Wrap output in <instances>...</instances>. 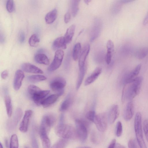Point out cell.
Masks as SVG:
<instances>
[{
    "instance_id": "cell-42",
    "label": "cell",
    "mask_w": 148,
    "mask_h": 148,
    "mask_svg": "<svg viewBox=\"0 0 148 148\" xmlns=\"http://www.w3.org/2000/svg\"><path fill=\"white\" fill-rule=\"evenodd\" d=\"M114 46L113 42L111 40H108L106 44L107 51L113 52L114 50Z\"/></svg>"
},
{
    "instance_id": "cell-44",
    "label": "cell",
    "mask_w": 148,
    "mask_h": 148,
    "mask_svg": "<svg viewBox=\"0 0 148 148\" xmlns=\"http://www.w3.org/2000/svg\"><path fill=\"white\" fill-rule=\"evenodd\" d=\"M128 145L129 148H137L135 142L132 138L129 140Z\"/></svg>"
},
{
    "instance_id": "cell-35",
    "label": "cell",
    "mask_w": 148,
    "mask_h": 148,
    "mask_svg": "<svg viewBox=\"0 0 148 148\" xmlns=\"http://www.w3.org/2000/svg\"><path fill=\"white\" fill-rule=\"evenodd\" d=\"M35 129L33 128L31 133L32 146L33 148H39L38 142L36 137Z\"/></svg>"
},
{
    "instance_id": "cell-16",
    "label": "cell",
    "mask_w": 148,
    "mask_h": 148,
    "mask_svg": "<svg viewBox=\"0 0 148 148\" xmlns=\"http://www.w3.org/2000/svg\"><path fill=\"white\" fill-rule=\"evenodd\" d=\"M119 114V107L117 105L112 106L108 114V122L112 124L114 123L118 118Z\"/></svg>"
},
{
    "instance_id": "cell-6",
    "label": "cell",
    "mask_w": 148,
    "mask_h": 148,
    "mask_svg": "<svg viewBox=\"0 0 148 148\" xmlns=\"http://www.w3.org/2000/svg\"><path fill=\"white\" fill-rule=\"evenodd\" d=\"M75 124L77 137L82 142H84L87 136V130L85 123L82 120L77 119L75 120Z\"/></svg>"
},
{
    "instance_id": "cell-23",
    "label": "cell",
    "mask_w": 148,
    "mask_h": 148,
    "mask_svg": "<svg viewBox=\"0 0 148 148\" xmlns=\"http://www.w3.org/2000/svg\"><path fill=\"white\" fill-rule=\"evenodd\" d=\"M72 101V97L71 95L68 94L61 103L60 108V111L63 112L67 110L71 105Z\"/></svg>"
},
{
    "instance_id": "cell-32",
    "label": "cell",
    "mask_w": 148,
    "mask_h": 148,
    "mask_svg": "<svg viewBox=\"0 0 148 148\" xmlns=\"http://www.w3.org/2000/svg\"><path fill=\"white\" fill-rule=\"evenodd\" d=\"M85 73V67L79 70L78 78L76 83V88L78 90L80 88L83 80Z\"/></svg>"
},
{
    "instance_id": "cell-5",
    "label": "cell",
    "mask_w": 148,
    "mask_h": 148,
    "mask_svg": "<svg viewBox=\"0 0 148 148\" xmlns=\"http://www.w3.org/2000/svg\"><path fill=\"white\" fill-rule=\"evenodd\" d=\"M108 122V114L102 112L96 115L94 123L99 131L104 132L107 128Z\"/></svg>"
},
{
    "instance_id": "cell-28",
    "label": "cell",
    "mask_w": 148,
    "mask_h": 148,
    "mask_svg": "<svg viewBox=\"0 0 148 148\" xmlns=\"http://www.w3.org/2000/svg\"><path fill=\"white\" fill-rule=\"evenodd\" d=\"M5 102L7 115L9 117H10L12 114V108L11 99L9 96H5Z\"/></svg>"
},
{
    "instance_id": "cell-17",
    "label": "cell",
    "mask_w": 148,
    "mask_h": 148,
    "mask_svg": "<svg viewBox=\"0 0 148 148\" xmlns=\"http://www.w3.org/2000/svg\"><path fill=\"white\" fill-rule=\"evenodd\" d=\"M134 104L132 101H129L127 104L124 112L123 117L124 120L128 121L133 117L134 113Z\"/></svg>"
},
{
    "instance_id": "cell-12",
    "label": "cell",
    "mask_w": 148,
    "mask_h": 148,
    "mask_svg": "<svg viewBox=\"0 0 148 148\" xmlns=\"http://www.w3.org/2000/svg\"><path fill=\"white\" fill-rule=\"evenodd\" d=\"M90 50V46L88 44L83 47L79 58L78 65L79 70L85 67V62Z\"/></svg>"
},
{
    "instance_id": "cell-34",
    "label": "cell",
    "mask_w": 148,
    "mask_h": 148,
    "mask_svg": "<svg viewBox=\"0 0 148 148\" xmlns=\"http://www.w3.org/2000/svg\"><path fill=\"white\" fill-rule=\"evenodd\" d=\"M40 42V39L35 34H32L30 37L29 40V45L32 47L36 46Z\"/></svg>"
},
{
    "instance_id": "cell-40",
    "label": "cell",
    "mask_w": 148,
    "mask_h": 148,
    "mask_svg": "<svg viewBox=\"0 0 148 148\" xmlns=\"http://www.w3.org/2000/svg\"><path fill=\"white\" fill-rule=\"evenodd\" d=\"M143 130L144 133L148 143V120L145 119L143 123Z\"/></svg>"
},
{
    "instance_id": "cell-24",
    "label": "cell",
    "mask_w": 148,
    "mask_h": 148,
    "mask_svg": "<svg viewBox=\"0 0 148 148\" xmlns=\"http://www.w3.org/2000/svg\"><path fill=\"white\" fill-rule=\"evenodd\" d=\"M34 60L37 63L45 65H48L49 64V59L45 54L42 53H38L35 55Z\"/></svg>"
},
{
    "instance_id": "cell-48",
    "label": "cell",
    "mask_w": 148,
    "mask_h": 148,
    "mask_svg": "<svg viewBox=\"0 0 148 148\" xmlns=\"http://www.w3.org/2000/svg\"><path fill=\"white\" fill-rule=\"evenodd\" d=\"M116 144V140L115 139H113L110 143L108 148H114Z\"/></svg>"
},
{
    "instance_id": "cell-49",
    "label": "cell",
    "mask_w": 148,
    "mask_h": 148,
    "mask_svg": "<svg viewBox=\"0 0 148 148\" xmlns=\"http://www.w3.org/2000/svg\"><path fill=\"white\" fill-rule=\"evenodd\" d=\"M114 148H125V147L123 145H121L119 143H116L114 147Z\"/></svg>"
},
{
    "instance_id": "cell-53",
    "label": "cell",
    "mask_w": 148,
    "mask_h": 148,
    "mask_svg": "<svg viewBox=\"0 0 148 148\" xmlns=\"http://www.w3.org/2000/svg\"><path fill=\"white\" fill-rule=\"evenodd\" d=\"M84 2H85V3L87 5H88L89 3L91 1V0H84Z\"/></svg>"
},
{
    "instance_id": "cell-38",
    "label": "cell",
    "mask_w": 148,
    "mask_h": 148,
    "mask_svg": "<svg viewBox=\"0 0 148 148\" xmlns=\"http://www.w3.org/2000/svg\"><path fill=\"white\" fill-rule=\"evenodd\" d=\"M123 128L121 122L119 121L116 124V134L117 137L120 136L122 134Z\"/></svg>"
},
{
    "instance_id": "cell-36",
    "label": "cell",
    "mask_w": 148,
    "mask_h": 148,
    "mask_svg": "<svg viewBox=\"0 0 148 148\" xmlns=\"http://www.w3.org/2000/svg\"><path fill=\"white\" fill-rule=\"evenodd\" d=\"M67 143L65 139H61L56 143L51 148H64Z\"/></svg>"
},
{
    "instance_id": "cell-11",
    "label": "cell",
    "mask_w": 148,
    "mask_h": 148,
    "mask_svg": "<svg viewBox=\"0 0 148 148\" xmlns=\"http://www.w3.org/2000/svg\"><path fill=\"white\" fill-rule=\"evenodd\" d=\"M141 67L140 64H138L133 70L125 76L123 79L124 85L131 84L134 81L137 77Z\"/></svg>"
},
{
    "instance_id": "cell-46",
    "label": "cell",
    "mask_w": 148,
    "mask_h": 148,
    "mask_svg": "<svg viewBox=\"0 0 148 148\" xmlns=\"http://www.w3.org/2000/svg\"><path fill=\"white\" fill-rule=\"evenodd\" d=\"M71 19V14L69 12H67L64 16V21L66 23L69 22Z\"/></svg>"
},
{
    "instance_id": "cell-8",
    "label": "cell",
    "mask_w": 148,
    "mask_h": 148,
    "mask_svg": "<svg viewBox=\"0 0 148 148\" xmlns=\"http://www.w3.org/2000/svg\"><path fill=\"white\" fill-rule=\"evenodd\" d=\"M64 55V52L62 50L60 49L56 51L53 60L48 68L49 71H54L60 67L62 64Z\"/></svg>"
},
{
    "instance_id": "cell-10",
    "label": "cell",
    "mask_w": 148,
    "mask_h": 148,
    "mask_svg": "<svg viewBox=\"0 0 148 148\" xmlns=\"http://www.w3.org/2000/svg\"><path fill=\"white\" fill-rule=\"evenodd\" d=\"M22 115V111L20 108L16 110L13 118L7 124V128L9 131L13 130L16 127Z\"/></svg>"
},
{
    "instance_id": "cell-4",
    "label": "cell",
    "mask_w": 148,
    "mask_h": 148,
    "mask_svg": "<svg viewBox=\"0 0 148 148\" xmlns=\"http://www.w3.org/2000/svg\"><path fill=\"white\" fill-rule=\"evenodd\" d=\"M66 82L65 80L63 77H58L53 79L50 82V88L56 94L60 96L62 95L64 92V88L65 86Z\"/></svg>"
},
{
    "instance_id": "cell-13",
    "label": "cell",
    "mask_w": 148,
    "mask_h": 148,
    "mask_svg": "<svg viewBox=\"0 0 148 148\" xmlns=\"http://www.w3.org/2000/svg\"><path fill=\"white\" fill-rule=\"evenodd\" d=\"M101 29V23L99 20H96L91 29L90 33V41L92 42L100 35Z\"/></svg>"
},
{
    "instance_id": "cell-51",
    "label": "cell",
    "mask_w": 148,
    "mask_h": 148,
    "mask_svg": "<svg viewBox=\"0 0 148 148\" xmlns=\"http://www.w3.org/2000/svg\"><path fill=\"white\" fill-rule=\"evenodd\" d=\"M4 36L3 35V34H1L0 35V41L1 42H2V43L4 42V40H5V38H4Z\"/></svg>"
},
{
    "instance_id": "cell-29",
    "label": "cell",
    "mask_w": 148,
    "mask_h": 148,
    "mask_svg": "<svg viewBox=\"0 0 148 148\" xmlns=\"http://www.w3.org/2000/svg\"><path fill=\"white\" fill-rule=\"evenodd\" d=\"M47 78L42 75H34L29 76L27 77V80L32 83H36L45 80Z\"/></svg>"
},
{
    "instance_id": "cell-18",
    "label": "cell",
    "mask_w": 148,
    "mask_h": 148,
    "mask_svg": "<svg viewBox=\"0 0 148 148\" xmlns=\"http://www.w3.org/2000/svg\"><path fill=\"white\" fill-rule=\"evenodd\" d=\"M22 69L24 71L29 73L42 74L43 72L40 69L31 64L26 63L21 66Z\"/></svg>"
},
{
    "instance_id": "cell-45",
    "label": "cell",
    "mask_w": 148,
    "mask_h": 148,
    "mask_svg": "<svg viewBox=\"0 0 148 148\" xmlns=\"http://www.w3.org/2000/svg\"><path fill=\"white\" fill-rule=\"evenodd\" d=\"M25 36L24 33L23 31H21L19 35V40L20 42L22 43L24 42L25 40Z\"/></svg>"
},
{
    "instance_id": "cell-15",
    "label": "cell",
    "mask_w": 148,
    "mask_h": 148,
    "mask_svg": "<svg viewBox=\"0 0 148 148\" xmlns=\"http://www.w3.org/2000/svg\"><path fill=\"white\" fill-rule=\"evenodd\" d=\"M24 77V74L22 71L18 70L16 71L13 82V87L15 90H18L20 88Z\"/></svg>"
},
{
    "instance_id": "cell-56",
    "label": "cell",
    "mask_w": 148,
    "mask_h": 148,
    "mask_svg": "<svg viewBox=\"0 0 148 148\" xmlns=\"http://www.w3.org/2000/svg\"><path fill=\"white\" fill-rule=\"evenodd\" d=\"M24 148H28L27 147L25 146V147Z\"/></svg>"
},
{
    "instance_id": "cell-41",
    "label": "cell",
    "mask_w": 148,
    "mask_h": 148,
    "mask_svg": "<svg viewBox=\"0 0 148 148\" xmlns=\"http://www.w3.org/2000/svg\"><path fill=\"white\" fill-rule=\"evenodd\" d=\"M130 46L129 45H125L122 48V52L124 54H129L131 52Z\"/></svg>"
},
{
    "instance_id": "cell-47",
    "label": "cell",
    "mask_w": 148,
    "mask_h": 148,
    "mask_svg": "<svg viewBox=\"0 0 148 148\" xmlns=\"http://www.w3.org/2000/svg\"><path fill=\"white\" fill-rule=\"evenodd\" d=\"M8 72L7 70H4L2 72L1 74L2 78L5 79L8 75Z\"/></svg>"
},
{
    "instance_id": "cell-31",
    "label": "cell",
    "mask_w": 148,
    "mask_h": 148,
    "mask_svg": "<svg viewBox=\"0 0 148 148\" xmlns=\"http://www.w3.org/2000/svg\"><path fill=\"white\" fill-rule=\"evenodd\" d=\"M80 1L73 0L71 1V9L72 15L75 16L77 14L79 9V4Z\"/></svg>"
},
{
    "instance_id": "cell-9",
    "label": "cell",
    "mask_w": 148,
    "mask_h": 148,
    "mask_svg": "<svg viewBox=\"0 0 148 148\" xmlns=\"http://www.w3.org/2000/svg\"><path fill=\"white\" fill-rule=\"evenodd\" d=\"M55 121L56 118L52 114H45L42 119L40 128L45 130L48 133Z\"/></svg>"
},
{
    "instance_id": "cell-50",
    "label": "cell",
    "mask_w": 148,
    "mask_h": 148,
    "mask_svg": "<svg viewBox=\"0 0 148 148\" xmlns=\"http://www.w3.org/2000/svg\"><path fill=\"white\" fill-rule=\"evenodd\" d=\"M134 1L131 0H121L120 1V2L122 3H129L132 1Z\"/></svg>"
},
{
    "instance_id": "cell-43",
    "label": "cell",
    "mask_w": 148,
    "mask_h": 148,
    "mask_svg": "<svg viewBox=\"0 0 148 148\" xmlns=\"http://www.w3.org/2000/svg\"><path fill=\"white\" fill-rule=\"evenodd\" d=\"M112 52L109 51H107L105 56V60L107 64H109L111 62L112 56Z\"/></svg>"
},
{
    "instance_id": "cell-3",
    "label": "cell",
    "mask_w": 148,
    "mask_h": 148,
    "mask_svg": "<svg viewBox=\"0 0 148 148\" xmlns=\"http://www.w3.org/2000/svg\"><path fill=\"white\" fill-rule=\"evenodd\" d=\"M143 78L142 76L137 77L126 89V98L132 100L138 95L140 90Z\"/></svg>"
},
{
    "instance_id": "cell-2",
    "label": "cell",
    "mask_w": 148,
    "mask_h": 148,
    "mask_svg": "<svg viewBox=\"0 0 148 148\" xmlns=\"http://www.w3.org/2000/svg\"><path fill=\"white\" fill-rule=\"evenodd\" d=\"M134 128L137 142L140 148H147L144 140L142 129V115L137 112L134 120Z\"/></svg>"
},
{
    "instance_id": "cell-25",
    "label": "cell",
    "mask_w": 148,
    "mask_h": 148,
    "mask_svg": "<svg viewBox=\"0 0 148 148\" xmlns=\"http://www.w3.org/2000/svg\"><path fill=\"white\" fill-rule=\"evenodd\" d=\"M58 12L56 9H53L47 13L45 18L46 23L48 24L52 23L56 18Z\"/></svg>"
},
{
    "instance_id": "cell-30",
    "label": "cell",
    "mask_w": 148,
    "mask_h": 148,
    "mask_svg": "<svg viewBox=\"0 0 148 148\" xmlns=\"http://www.w3.org/2000/svg\"><path fill=\"white\" fill-rule=\"evenodd\" d=\"M42 140L43 148H49L50 146V141L48 137V134L42 133L40 134Z\"/></svg>"
},
{
    "instance_id": "cell-55",
    "label": "cell",
    "mask_w": 148,
    "mask_h": 148,
    "mask_svg": "<svg viewBox=\"0 0 148 148\" xmlns=\"http://www.w3.org/2000/svg\"><path fill=\"white\" fill-rule=\"evenodd\" d=\"M0 148H3V146L1 143H0Z\"/></svg>"
},
{
    "instance_id": "cell-20",
    "label": "cell",
    "mask_w": 148,
    "mask_h": 148,
    "mask_svg": "<svg viewBox=\"0 0 148 148\" xmlns=\"http://www.w3.org/2000/svg\"><path fill=\"white\" fill-rule=\"evenodd\" d=\"M66 44L64 36H61L58 38L53 41L52 47L54 50L60 49V48L66 49Z\"/></svg>"
},
{
    "instance_id": "cell-22",
    "label": "cell",
    "mask_w": 148,
    "mask_h": 148,
    "mask_svg": "<svg viewBox=\"0 0 148 148\" xmlns=\"http://www.w3.org/2000/svg\"><path fill=\"white\" fill-rule=\"evenodd\" d=\"M75 26L73 24L70 26L67 29L64 36L66 44L70 43L74 34Z\"/></svg>"
},
{
    "instance_id": "cell-1",
    "label": "cell",
    "mask_w": 148,
    "mask_h": 148,
    "mask_svg": "<svg viewBox=\"0 0 148 148\" xmlns=\"http://www.w3.org/2000/svg\"><path fill=\"white\" fill-rule=\"evenodd\" d=\"M58 136L64 139H74L77 137L76 130L72 125L59 123L55 129Z\"/></svg>"
},
{
    "instance_id": "cell-21",
    "label": "cell",
    "mask_w": 148,
    "mask_h": 148,
    "mask_svg": "<svg viewBox=\"0 0 148 148\" xmlns=\"http://www.w3.org/2000/svg\"><path fill=\"white\" fill-rule=\"evenodd\" d=\"M59 97L57 94L52 95L46 98L42 103L41 105L44 108L48 107L55 103Z\"/></svg>"
},
{
    "instance_id": "cell-54",
    "label": "cell",
    "mask_w": 148,
    "mask_h": 148,
    "mask_svg": "<svg viewBox=\"0 0 148 148\" xmlns=\"http://www.w3.org/2000/svg\"><path fill=\"white\" fill-rule=\"evenodd\" d=\"M77 148H91V147L88 146H82L79 147H77Z\"/></svg>"
},
{
    "instance_id": "cell-7",
    "label": "cell",
    "mask_w": 148,
    "mask_h": 148,
    "mask_svg": "<svg viewBox=\"0 0 148 148\" xmlns=\"http://www.w3.org/2000/svg\"><path fill=\"white\" fill-rule=\"evenodd\" d=\"M50 92L49 90H42L39 88L29 96L37 105H41L42 103Z\"/></svg>"
},
{
    "instance_id": "cell-33",
    "label": "cell",
    "mask_w": 148,
    "mask_h": 148,
    "mask_svg": "<svg viewBox=\"0 0 148 148\" xmlns=\"http://www.w3.org/2000/svg\"><path fill=\"white\" fill-rule=\"evenodd\" d=\"M9 146L10 148H18V140L16 134H14L11 136Z\"/></svg>"
},
{
    "instance_id": "cell-37",
    "label": "cell",
    "mask_w": 148,
    "mask_h": 148,
    "mask_svg": "<svg viewBox=\"0 0 148 148\" xmlns=\"http://www.w3.org/2000/svg\"><path fill=\"white\" fill-rule=\"evenodd\" d=\"M96 115L94 111L91 110L87 112L86 114V117L89 121L94 123Z\"/></svg>"
},
{
    "instance_id": "cell-26",
    "label": "cell",
    "mask_w": 148,
    "mask_h": 148,
    "mask_svg": "<svg viewBox=\"0 0 148 148\" xmlns=\"http://www.w3.org/2000/svg\"><path fill=\"white\" fill-rule=\"evenodd\" d=\"M82 46L81 44L78 42L74 47L73 51V57L75 61L79 58L82 52Z\"/></svg>"
},
{
    "instance_id": "cell-27",
    "label": "cell",
    "mask_w": 148,
    "mask_h": 148,
    "mask_svg": "<svg viewBox=\"0 0 148 148\" xmlns=\"http://www.w3.org/2000/svg\"><path fill=\"white\" fill-rule=\"evenodd\" d=\"M134 55L138 59H142L145 58L148 54V48L144 47L137 50L135 52Z\"/></svg>"
},
{
    "instance_id": "cell-19",
    "label": "cell",
    "mask_w": 148,
    "mask_h": 148,
    "mask_svg": "<svg viewBox=\"0 0 148 148\" xmlns=\"http://www.w3.org/2000/svg\"><path fill=\"white\" fill-rule=\"evenodd\" d=\"M102 70V69L100 67L96 68L86 79L84 83V85L88 86L93 82L101 74Z\"/></svg>"
},
{
    "instance_id": "cell-14",
    "label": "cell",
    "mask_w": 148,
    "mask_h": 148,
    "mask_svg": "<svg viewBox=\"0 0 148 148\" xmlns=\"http://www.w3.org/2000/svg\"><path fill=\"white\" fill-rule=\"evenodd\" d=\"M32 112L31 110H26L20 125L19 129L23 132H25L27 130L30 119L32 115Z\"/></svg>"
},
{
    "instance_id": "cell-39",
    "label": "cell",
    "mask_w": 148,
    "mask_h": 148,
    "mask_svg": "<svg viewBox=\"0 0 148 148\" xmlns=\"http://www.w3.org/2000/svg\"><path fill=\"white\" fill-rule=\"evenodd\" d=\"M14 2L13 0H8L6 2V8L7 11L10 13L12 12L14 9Z\"/></svg>"
},
{
    "instance_id": "cell-52",
    "label": "cell",
    "mask_w": 148,
    "mask_h": 148,
    "mask_svg": "<svg viewBox=\"0 0 148 148\" xmlns=\"http://www.w3.org/2000/svg\"><path fill=\"white\" fill-rule=\"evenodd\" d=\"M5 144L6 147L8 148L9 147L8 144V140L7 139L5 140Z\"/></svg>"
}]
</instances>
